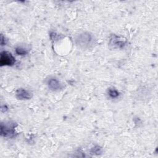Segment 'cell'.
<instances>
[{
    "label": "cell",
    "mask_w": 158,
    "mask_h": 158,
    "mask_svg": "<svg viewBox=\"0 0 158 158\" xmlns=\"http://www.w3.org/2000/svg\"><path fill=\"white\" fill-rule=\"evenodd\" d=\"M93 36L86 32L78 35L75 38L76 44L81 48H89L93 44Z\"/></svg>",
    "instance_id": "6da1fadb"
},
{
    "label": "cell",
    "mask_w": 158,
    "mask_h": 158,
    "mask_svg": "<svg viewBox=\"0 0 158 158\" xmlns=\"http://www.w3.org/2000/svg\"><path fill=\"white\" fill-rule=\"evenodd\" d=\"M16 127L15 123L9 122L6 123H2L1 124V135L4 137L14 136L15 133V128Z\"/></svg>",
    "instance_id": "7a4b0ae2"
},
{
    "label": "cell",
    "mask_w": 158,
    "mask_h": 158,
    "mask_svg": "<svg viewBox=\"0 0 158 158\" xmlns=\"http://www.w3.org/2000/svg\"><path fill=\"white\" fill-rule=\"evenodd\" d=\"M0 56V65L1 67L6 65L12 66L15 64V58L10 52L3 51L1 52Z\"/></svg>",
    "instance_id": "3957f363"
},
{
    "label": "cell",
    "mask_w": 158,
    "mask_h": 158,
    "mask_svg": "<svg viewBox=\"0 0 158 158\" xmlns=\"http://www.w3.org/2000/svg\"><path fill=\"white\" fill-rule=\"evenodd\" d=\"M47 84L48 87L53 91H58L63 88L62 84L55 78H50L48 80Z\"/></svg>",
    "instance_id": "277c9868"
},
{
    "label": "cell",
    "mask_w": 158,
    "mask_h": 158,
    "mask_svg": "<svg viewBox=\"0 0 158 158\" xmlns=\"http://www.w3.org/2000/svg\"><path fill=\"white\" fill-rule=\"evenodd\" d=\"M16 98L19 99H30L32 97V94L28 90L23 88H19L16 91Z\"/></svg>",
    "instance_id": "5b68a950"
},
{
    "label": "cell",
    "mask_w": 158,
    "mask_h": 158,
    "mask_svg": "<svg viewBox=\"0 0 158 158\" xmlns=\"http://www.w3.org/2000/svg\"><path fill=\"white\" fill-rule=\"evenodd\" d=\"M125 43V41L123 40V38L120 39V37H118L117 36H113L112 38L110 39V44L113 46H115L117 47H121L123 46Z\"/></svg>",
    "instance_id": "8992f818"
},
{
    "label": "cell",
    "mask_w": 158,
    "mask_h": 158,
    "mask_svg": "<svg viewBox=\"0 0 158 158\" xmlns=\"http://www.w3.org/2000/svg\"><path fill=\"white\" fill-rule=\"evenodd\" d=\"M108 93H109V96L112 98H116L119 96L118 91L117 89H114V88H110L109 89Z\"/></svg>",
    "instance_id": "52a82bcc"
},
{
    "label": "cell",
    "mask_w": 158,
    "mask_h": 158,
    "mask_svg": "<svg viewBox=\"0 0 158 158\" xmlns=\"http://www.w3.org/2000/svg\"><path fill=\"white\" fill-rule=\"evenodd\" d=\"M28 50L23 47H17L15 49V52L18 55H25L28 53Z\"/></svg>",
    "instance_id": "ba28073f"
},
{
    "label": "cell",
    "mask_w": 158,
    "mask_h": 158,
    "mask_svg": "<svg viewBox=\"0 0 158 158\" xmlns=\"http://www.w3.org/2000/svg\"><path fill=\"white\" fill-rule=\"evenodd\" d=\"M91 154H100L102 152V149L99 146H95L91 149Z\"/></svg>",
    "instance_id": "9c48e42d"
}]
</instances>
